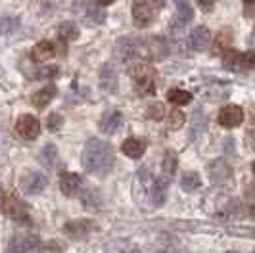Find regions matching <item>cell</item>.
I'll return each instance as SVG.
<instances>
[{
    "mask_svg": "<svg viewBox=\"0 0 255 253\" xmlns=\"http://www.w3.org/2000/svg\"><path fill=\"white\" fill-rule=\"evenodd\" d=\"M167 190H169V178L161 177V178H155L150 186V202L152 205L159 207L163 205L167 200Z\"/></svg>",
    "mask_w": 255,
    "mask_h": 253,
    "instance_id": "9a60e30c",
    "label": "cell"
},
{
    "mask_svg": "<svg viewBox=\"0 0 255 253\" xmlns=\"http://www.w3.org/2000/svg\"><path fill=\"white\" fill-rule=\"evenodd\" d=\"M40 161L46 165V167H56V161H58V150H56L54 144H48V146L42 148Z\"/></svg>",
    "mask_w": 255,
    "mask_h": 253,
    "instance_id": "f1b7e54d",
    "label": "cell"
},
{
    "mask_svg": "<svg viewBox=\"0 0 255 253\" xmlns=\"http://www.w3.org/2000/svg\"><path fill=\"white\" fill-rule=\"evenodd\" d=\"M94 230H96V225L89 219H77V221H69L64 225V232L73 240H83Z\"/></svg>",
    "mask_w": 255,
    "mask_h": 253,
    "instance_id": "30bf717a",
    "label": "cell"
},
{
    "mask_svg": "<svg viewBox=\"0 0 255 253\" xmlns=\"http://www.w3.org/2000/svg\"><path fill=\"white\" fill-rule=\"evenodd\" d=\"M200 186H202V180H200V175L196 171L182 173V177H180V188L184 190V192H194V190H198Z\"/></svg>",
    "mask_w": 255,
    "mask_h": 253,
    "instance_id": "d4e9b609",
    "label": "cell"
},
{
    "mask_svg": "<svg viewBox=\"0 0 255 253\" xmlns=\"http://www.w3.org/2000/svg\"><path fill=\"white\" fill-rule=\"evenodd\" d=\"M223 63H225L227 69H232V71H242L246 67L250 69L254 65V54L250 52L248 56H244L240 52L229 48V50H225V62Z\"/></svg>",
    "mask_w": 255,
    "mask_h": 253,
    "instance_id": "8fae6325",
    "label": "cell"
},
{
    "mask_svg": "<svg viewBox=\"0 0 255 253\" xmlns=\"http://www.w3.org/2000/svg\"><path fill=\"white\" fill-rule=\"evenodd\" d=\"M244 121V110L240 106H227L219 112V125L234 128Z\"/></svg>",
    "mask_w": 255,
    "mask_h": 253,
    "instance_id": "4fadbf2b",
    "label": "cell"
},
{
    "mask_svg": "<svg viewBox=\"0 0 255 253\" xmlns=\"http://www.w3.org/2000/svg\"><path fill=\"white\" fill-rule=\"evenodd\" d=\"M182 121H184V114H182L180 110L171 112V115H169V128L177 130V128H180V126H182Z\"/></svg>",
    "mask_w": 255,
    "mask_h": 253,
    "instance_id": "e575fe53",
    "label": "cell"
},
{
    "mask_svg": "<svg viewBox=\"0 0 255 253\" xmlns=\"http://www.w3.org/2000/svg\"><path fill=\"white\" fill-rule=\"evenodd\" d=\"M123 126V114L117 110H108L100 119V130L104 134H115Z\"/></svg>",
    "mask_w": 255,
    "mask_h": 253,
    "instance_id": "5bb4252c",
    "label": "cell"
},
{
    "mask_svg": "<svg viewBox=\"0 0 255 253\" xmlns=\"http://www.w3.org/2000/svg\"><path fill=\"white\" fill-rule=\"evenodd\" d=\"M58 37H60V40H64V42L77 40L79 38V27L73 21H64L62 25L58 27Z\"/></svg>",
    "mask_w": 255,
    "mask_h": 253,
    "instance_id": "4316f807",
    "label": "cell"
},
{
    "mask_svg": "<svg viewBox=\"0 0 255 253\" xmlns=\"http://www.w3.org/2000/svg\"><path fill=\"white\" fill-rule=\"evenodd\" d=\"M46 184H48V177L44 175V173H40V171H29L25 173L21 180H19V186L21 190L29 194V196H35V194H40L42 190L46 188Z\"/></svg>",
    "mask_w": 255,
    "mask_h": 253,
    "instance_id": "8992f818",
    "label": "cell"
},
{
    "mask_svg": "<svg viewBox=\"0 0 255 253\" xmlns=\"http://www.w3.org/2000/svg\"><path fill=\"white\" fill-rule=\"evenodd\" d=\"M54 96H56V87L50 85V87H44V89L37 90V92L33 94L31 102H33V106H35V108L42 110L44 106H48V104H50Z\"/></svg>",
    "mask_w": 255,
    "mask_h": 253,
    "instance_id": "44dd1931",
    "label": "cell"
},
{
    "mask_svg": "<svg viewBox=\"0 0 255 253\" xmlns=\"http://www.w3.org/2000/svg\"><path fill=\"white\" fill-rule=\"evenodd\" d=\"M128 75L134 81V89L138 90L140 96H148L155 92V75L157 71L153 69L150 63L138 62L128 67Z\"/></svg>",
    "mask_w": 255,
    "mask_h": 253,
    "instance_id": "7a4b0ae2",
    "label": "cell"
},
{
    "mask_svg": "<svg viewBox=\"0 0 255 253\" xmlns=\"http://www.w3.org/2000/svg\"><path fill=\"white\" fill-rule=\"evenodd\" d=\"M148 42H150V44H148V54L152 56V60H161L167 54V44L163 38L153 37V38H150Z\"/></svg>",
    "mask_w": 255,
    "mask_h": 253,
    "instance_id": "484cf974",
    "label": "cell"
},
{
    "mask_svg": "<svg viewBox=\"0 0 255 253\" xmlns=\"http://www.w3.org/2000/svg\"><path fill=\"white\" fill-rule=\"evenodd\" d=\"M83 167L96 175V177H106L112 167H114L115 155H114V148L110 142L100 138H92L85 144V150H83Z\"/></svg>",
    "mask_w": 255,
    "mask_h": 253,
    "instance_id": "6da1fadb",
    "label": "cell"
},
{
    "mask_svg": "<svg viewBox=\"0 0 255 253\" xmlns=\"http://www.w3.org/2000/svg\"><path fill=\"white\" fill-rule=\"evenodd\" d=\"M37 253H64V244H62V242L50 240V242H46Z\"/></svg>",
    "mask_w": 255,
    "mask_h": 253,
    "instance_id": "d6a6232c",
    "label": "cell"
},
{
    "mask_svg": "<svg viewBox=\"0 0 255 253\" xmlns=\"http://www.w3.org/2000/svg\"><path fill=\"white\" fill-rule=\"evenodd\" d=\"M60 75V69L56 65H48V67H42L38 71V77H44V79H54V77Z\"/></svg>",
    "mask_w": 255,
    "mask_h": 253,
    "instance_id": "8d00e7d4",
    "label": "cell"
},
{
    "mask_svg": "<svg viewBox=\"0 0 255 253\" xmlns=\"http://www.w3.org/2000/svg\"><path fill=\"white\" fill-rule=\"evenodd\" d=\"M100 85L104 90L108 92H115L117 90V71H115L114 65H104L102 71H100Z\"/></svg>",
    "mask_w": 255,
    "mask_h": 253,
    "instance_id": "d6986e66",
    "label": "cell"
},
{
    "mask_svg": "<svg viewBox=\"0 0 255 253\" xmlns=\"http://www.w3.org/2000/svg\"><path fill=\"white\" fill-rule=\"evenodd\" d=\"M209 42H211V31H209L205 25L196 27V29L192 31V35H190L192 50H198V52L205 50V48L209 46Z\"/></svg>",
    "mask_w": 255,
    "mask_h": 253,
    "instance_id": "e0dca14e",
    "label": "cell"
},
{
    "mask_svg": "<svg viewBox=\"0 0 255 253\" xmlns=\"http://www.w3.org/2000/svg\"><path fill=\"white\" fill-rule=\"evenodd\" d=\"M205 126H207V117H205L204 110H194V114H192V121H190V138H196V136H200L202 132L205 130Z\"/></svg>",
    "mask_w": 255,
    "mask_h": 253,
    "instance_id": "7402d4cb",
    "label": "cell"
},
{
    "mask_svg": "<svg viewBox=\"0 0 255 253\" xmlns=\"http://www.w3.org/2000/svg\"><path fill=\"white\" fill-rule=\"evenodd\" d=\"M140 44L142 40L140 38H134V37H125L121 38L117 42V56L123 60V62H128V60H134L136 54L140 52Z\"/></svg>",
    "mask_w": 255,
    "mask_h": 253,
    "instance_id": "7c38bea8",
    "label": "cell"
},
{
    "mask_svg": "<svg viewBox=\"0 0 255 253\" xmlns=\"http://www.w3.org/2000/svg\"><path fill=\"white\" fill-rule=\"evenodd\" d=\"M163 114H165V108H163V104H159V102H153L148 106V115L155 119V121H159V119H163Z\"/></svg>",
    "mask_w": 255,
    "mask_h": 253,
    "instance_id": "836d02e7",
    "label": "cell"
},
{
    "mask_svg": "<svg viewBox=\"0 0 255 253\" xmlns=\"http://www.w3.org/2000/svg\"><path fill=\"white\" fill-rule=\"evenodd\" d=\"M230 42H232V33L229 31V27H225V29L217 35V38H215V50L217 52L229 50Z\"/></svg>",
    "mask_w": 255,
    "mask_h": 253,
    "instance_id": "1f68e13d",
    "label": "cell"
},
{
    "mask_svg": "<svg viewBox=\"0 0 255 253\" xmlns=\"http://www.w3.org/2000/svg\"><path fill=\"white\" fill-rule=\"evenodd\" d=\"M37 234H15L6 246V253H27L38 246Z\"/></svg>",
    "mask_w": 255,
    "mask_h": 253,
    "instance_id": "9c48e42d",
    "label": "cell"
},
{
    "mask_svg": "<svg viewBox=\"0 0 255 253\" xmlns=\"http://www.w3.org/2000/svg\"><path fill=\"white\" fill-rule=\"evenodd\" d=\"M73 12L87 23V25H100L106 21V12L98 4L87 2V0H79L73 4Z\"/></svg>",
    "mask_w": 255,
    "mask_h": 253,
    "instance_id": "5b68a950",
    "label": "cell"
},
{
    "mask_svg": "<svg viewBox=\"0 0 255 253\" xmlns=\"http://www.w3.org/2000/svg\"><path fill=\"white\" fill-rule=\"evenodd\" d=\"M15 132L23 140H35L40 132V123L35 115H19V119L15 123Z\"/></svg>",
    "mask_w": 255,
    "mask_h": 253,
    "instance_id": "52a82bcc",
    "label": "cell"
},
{
    "mask_svg": "<svg viewBox=\"0 0 255 253\" xmlns=\"http://www.w3.org/2000/svg\"><path fill=\"white\" fill-rule=\"evenodd\" d=\"M163 171H165L167 175H173L175 171H177V167H179V157H177V153L173 152V150H167L165 155H163Z\"/></svg>",
    "mask_w": 255,
    "mask_h": 253,
    "instance_id": "f546056e",
    "label": "cell"
},
{
    "mask_svg": "<svg viewBox=\"0 0 255 253\" xmlns=\"http://www.w3.org/2000/svg\"><path fill=\"white\" fill-rule=\"evenodd\" d=\"M54 54H56L54 44L48 42V40H40V42H37L35 48H33V52H31V56H33L35 62H46V60L54 58Z\"/></svg>",
    "mask_w": 255,
    "mask_h": 253,
    "instance_id": "ffe728a7",
    "label": "cell"
},
{
    "mask_svg": "<svg viewBox=\"0 0 255 253\" xmlns=\"http://www.w3.org/2000/svg\"><path fill=\"white\" fill-rule=\"evenodd\" d=\"M246 2H248V6L252 8V4H254V0H246Z\"/></svg>",
    "mask_w": 255,
    "mask_h": 253,
    "instance_id": "b9f144b4",
    "label": "cell"
},
{
    "mask_svg": "<svg viewBox=\"0 0 255 253\" xmlns=\"http://www.w3.org/2000/svg\"><path fill=\"white\" fill-rule=\"evenodd\" d=\"M62 125H64V117L60 114H50L48 115V121H46V126L50 128V130H60L62 128Z\"/></svg>",
    "mask_w": 255,
    "mask_h": 253,
    "instance_id": "d590c367",
    "label": "cell"
},
{
    "mask_svg": "<svg viewBox=\"0 0 255 253\" xmlns=\"http://www.w3.org/2000/svg\"><path fill=\"white\" fill-rule=\"evenodd\" d=\"M229 253H236V252H229Z\"/></svg>",
    "mask_w": 255,
    "mask_h": 253,
    "instance_id": "7bdbcfd3",
    "label": "cell"
},
{
    "mask_svg": "<svg viewBox=\"0 0 255 253\" xmlns=\"http://www.w3.org/2000/svg\"><path fill=\"white\" fill-rule=\"evenodd\" d=\"M19 25V19L13 15H0V35H8L15 31Z\"/></svg>",
    "mask_w": 255,
    "mask_h": 253,
    "instance_id": "4dcf8cb0",
    "label": "cell"
},
{
    "mask_svg": "<svg viewBox=\"0 0 255 253\" xmlns=\"http://www.w3.org/2000/svg\"><path fill=\"white\" fill-rule=\"evenodd\" d=\"M207 173H209L211 182L217 184V186H225V184L232 182V167L225 159H215L213 163L209 165Z\"/></svg>",
    "mask_w": 255,
    "mask_h": 253,
    "instance_id": "ba28073f",
    "label": "cell"
},
{
    "mask_svg": "<svg viewBox=\"0 0 255 253\" xmlns=\"http://www.w3.org/2000/svg\"><path fill=\"white\" fill-rule=\"evenodd\" d=\"M2 211L10 217L15 223H31V217H29V207L25 202H21L17 196L13 194H6L4 200H2Z\"/></svg>",
    "mask_w": 255,
    "mask_h": 253,
    "instance_id": "277c9868",
    "label": "cell"
},
{
    "mask_svg": "<svg viewBox=\"0 0 255 253\" xmlns=\"http://www.w3.org/2000/svg\"><path fill=\"white\" fill-rule=\"evenodd\" d=\"M177 2V6H180V4H188V0H175Z\"/></svg>",
    "mask_w": 255,
    "mask_h": 253,
    "instance_id": "60d3db41",
    "label": "cell"
},
{
    "mask_svg": "<svg viewBox=\"0 0 255 253\" xmlns=\"http://www.w3.org/2000/svg\"><path fill=\"white\" fill-rule=\"evenodd\" d=\"M115 0H96V4H100V6H110V4H114Z\"/></svg>",
    "mask_w": 255,
    "mask_h": 253,
    "instance_id": "ab89813d",
    "label": "cell"
},
{
    "mask_svg": "<svg viewBox=\"0 0 255 253\" xmlns=\"http://www.w3.org/2000/svg\"><path fill=\"white\" fill-rule=\"evenodd\" d=\"M192 17H194V12H192L190 6H188V4H180L177 17L171 21V33H173V35L182 33V31H184V27L192 21Z\"/></svg>",
    "mask_w": 255,
    "mask_h": 253,
    "instance_id": "ac0fdd59",
    "label": "cell"
},
{
    "mask_svg": "<svg viewBox=\"0 0 255 253\" xmlns=\"http://www.w3.org/2000/svg\"><path fill=\"white\" fill-rule=\"evenodd\" d=\"M123 153L127 157H132V159H140L142 153H144V142L138 138H127L121 146Z\"/></svg>",
    "mask_w": 255,
    "mask_h": 253,
    "instance_id": "603a6c76",
    "label": "cell"
},
{
    "mask_svg": "<svg viewBox=\"0 0 255 253\" xmlns=\"http://www.w3.org/2000/svg\"><path fill=\"white\" fill-rule=\"evenodd\" d=\"M106 253H140V250H138L136 244L128 240H115L108 244Z\"/></svg>",
    "mask_w": 255,
    "mask_h": 253,
    "instance_id": "cb8c5ba5",
    "label": "cell"
},
{
    "mask_svg": "<svg viewBox=\"0 0 255 253\" xmlns=\"http://www.w3.org/2000/svg\"><path fill=\"white\" fill-rule=\"evenodd\" d=\"M165 0H134L132 2V19L138 27H148L155 19L157 10Z\"/></svg>",
    "mask_w": 255,
    "mask_h": 253,
    "instance_id": "3957f363",
    "label": "cell"
},
{
    "mask_svg": "<svg viewBox=\"0 0 255 253\" xmlns=\"http://www.w3.org/2000/svg\"><path fill=\"white\" fill-rule=\"evenodd\" d=\"M167 100L175 106H186L190 104L192 100V94L188 90H182V89H171L167 92Z\"/></svg>",
    "mask_w": 255,
    "mask_h": 253,
    "instance_id": "83f0119b",
    "label": "cell"
},
{
    "mask_svg": "<svg viewBox=\"0 0 255 253\" xmlns=\"http://www.w3.org/2000/svg\"><path fill=\"white\" fill-rule=\"evenodd\" d=\"M83 178L77 173H69V171H62L60 173V190L64 192L65 196H75L77 190L81 188Z\"/></svg>",
    "mask_w": 255,
    "mask_h": 253,
    "instance_id": "2e32d148",
    "label": "cell"
},
{
    "mask_svg": "<svg viewBox=\"0 0 255 253\" xmlns=\"http://www.w3.org/2000/svg\"><path fill=\"white\" fill-rule=\"evenodd\" d=\"M138 178H140V182L144 184V186H150V184H152V180H153L152 173H150L146 167H142L140 171H138Z\"/></svg>",
    "mask_w": 255,
    "mask_h": 253,
    "instance_id": "74e56055",
    "label": "cell"
},
{
    "mask_svg": "<svg viewBox=\"0 0 255 253\" xmlns=\"http://www.w3.org/2000/svg\"><path fill=\"white\" fill-rule=\"evenodd\" d=\"M196 2H198V8L205 13H209L215 6V0H196Z\"/></svg>",
    "mask_w": 255,
    "mask_h": 253,
    "instance_id": "f35d334b",
    "label": "cell"
}]
</instances>
